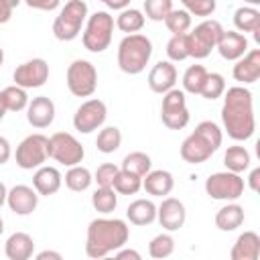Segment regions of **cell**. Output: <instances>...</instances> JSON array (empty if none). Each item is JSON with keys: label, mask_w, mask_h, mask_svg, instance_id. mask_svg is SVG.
Here are the masks:
<instances>
[{"label": "cell", "mask_w": 260, "mask_h": 260, "mask_svg": "<svg viewBox=\"0 0 260 260\" xmlns=\"http://www.w3.org/2000/svg\"><path fill=\"white\" fill-rule=\"evenodd\" d=\"M221 120L228 136L234 140H248L256 130L254 120V106H252V91L236 85L225 91L223 106H221Z\"/></svg>", "instance_id": "6da1fadb"}, {"label": "cell", "mask_w": 260, "mask_h": 260, "mask_svg": "<svg viewBox=\"0 0 260 260\" xmlns=\"http://www.w3.org/2000/svg\"><path fill=\"white\" fill-rule=\"evenodd\" d=\"M130 230L124 219H110V217H98L87 225V238H85V254L89 258H104L118 248H124L128 242Z\"/></svg>", "instance_id": "7a4b0ae2"}, {"label": "cell", "mask_w": 260, "mask_h": 260, "mask_svg": "<svg viewBox=\"0 0 260 260\" xmlns=\"http://www.w3.org/2000/svg\"><path fill=\"white\" fill-rule=\"evenodd\" d=\"M221 130L215 122L205 120L197 124L195 132H191L181 144V158L191 165L205 162L219 146H221Z\"/></svg>", "instance_id": "3957f363"}, {"label": "cell", "mask_w": 260, "mask_h": 260, "mask_svg": "<svg viewBox=\"0 0 260 260\" xmlns=\"http://www.w3.org/2000/svg\"><path fill=\"white\" fill-rule=\"evenodd\" d=\"M150 55L152 43L148 37L138 32L126 35L118 45V67L128 75H136L144 71V67L150 61Z\"/></svg>", "instance_id": "277c9868"}, {"label": "cell", "mask_w": 260, "mask_h": 260, "mask_svg": "<svg viewBox=\"0 0 260 260\" xmlns=\"http://www.w3.org/2000/svg\"><path fill=\"white\" fill-rule=\"evenodd\" d=\"M87 18V4L83 0H69L53 22V35L59 41H73Z\"/></svg>", "instance_id": "5b68a950"}, {"label": "cell", "mask_w": 260, "mask_h": 260, "mask_svg": "<svg viewBox=\"0 0 260 260\" xmlns=\"http://www.w3.org/2000/svg\"><path fill=\"white\" fill-rule=\"evenodd\" d=\"M112 32H114V16H110L104 10L93 12L87 18V24H85V30L81 37L83 47L91 53H102L110 47Z\"/></svg>", "instance_id": "8992f818"}, {"label": "cell", "mask_w": 260, "mask_h": 260, "mask_svg": "<svg viewBox=\"0 0 260 260\" xmlns=\"http://www.w3.org/2000/svg\"><path fill=\"white\" fill-rule=\"evenodd\" d=\"M223 28L217 20H203L199 22L191 32H185L187 37V53L193 59H205L211 49H215Z\"/></svg>", "instance_id": "52a82bcc"}, {"label": "cell", "mask_w": 260, "mask_h": 260, "mask_svg": "<svg viewBox=\"0 0 260 260\" xmlns=\"http://www.w3.org/2000/svg\"><path fill=\"white\" fill-rule=\"evenodd\" d=\"M67 87L75 98H89L98 87V71L93 63L75 59L67 67Z\"/></svg>", "instance_id": "ba28073f"}, {"label": "cell", "mask_w": 260, "mask_h": 260, "mask_svg": "<svg viewBox=\"0 0 260 260\" xmlns=\"http://www.w3.org/2000/svg\"><path fill=\"white\" fill-rule=\"evenodd\" d=\"M205 193L211 199L236 201L244 195V179L240 177V173H232V171L213 173L205 181Z\"/></svg>", "instance_id": "9c48e42d"}, {"label": "cell", "mask_w": 260, "mask_h": 260, "mask_svg": "<svg viewBox=\"0 0 260 260\" xmlns=\"http://www.w3.org/2000/svg\"><path fill=\"white\" fill-rule=\"evenodd\" d=\"M49 156L65 167L79 165L85 156L81 142L69 132H55L49 138Z\"/></svg>", "instance_id": "30bf717a"}, {"label": "cell", "mask_w": 260, "mask_h": 260, "mask_svg": "<svg viewBox=\"0 0 260 260\" xmlns=\"http://www.w3.org/2000/svg\"><path fill=\"white\" fill-rule=\"evenodd\" d=\"M49 158V138L43 134H30L16 146V165L24 171L39 169Z\"/></svg>", "instance_id": "8fae6325"}, {"label": "cell", "mask_w": 260, "mask_h": 260, "mask_svg": "<svg viewBox=\"0 0 260 260\" xmlns=\"http://www.w3.org/2000/svg\"><path fill=\"white\" fill-rule=\"evenodd\" d=\"M160 118L162 124L171 130H181L189 124V110L185 102V91L181 89H169L162 98L160 106Z\"/></svg>", "instance_id": "7c38bea8"}, {"label": "cell", "mask_w": 260, "mask_h": 260, "mask_svg": "<svg viewBox=\"0 0 260 260\" xmlns=\"http://www.w3.org/2000/svg\"><path fill=\"white\" fill-rule=\"evenodd\" d=\"M106 116H108V110H106V104L102 100H87L83 102L75 114H73V126L77 132L81 134H89L93 130H98L104 122H106Z\"/></svg>", "instance_id": "4fadbf2b"}, {"label": "cell", "mask_w": 260, "mask_h": 260, "mask_svg": "<svg viewBox=\"0 0 260 260\" xmlns=\"http://www.w3.org/2000/svg\"><path fill=\"white\" fill-rule=\"evenodd\" d=\"M12 79L16 85L24 87V89H30V87H41L45 85V81L49 79V65L45 59L37 57V59H30L22 65H18L12 73Z\"/></svg>", "instance_id": "5bb4252c"}, {"label": "cell", "mask_w": 260, "mask_h": 260, "mask_svg": "<svg viewBox=\"0 0 260 260\" xmlns=\"http://www.w3.org/2000/svg\"><path fill=\"white\" fill-rule=\"evenodd\" d=\"M156 219L158 223L167 230V232H175L179 228H183L185 219H187V211L185 205L175 199V197H167L162 199V203L156 207Z\"/></svg>", "instance_id": "9a60e30c"}, {"label": "cell", "mask_w": 260, "mask_h": 260, "mask_svg": "<svg viewBox=\"0 0 260 260\" xmlns=\"http://www.w3.org/2000/svg\"><path fill=\"white\" fill-rule=\"evenodd\" d=\"M6 203L10 211H14L16 215H28L39 205V193L28 185H16L8 191Z\"/></svg>", "instance_id": "2e32d148"}, {"label": "cell", "mask_w": 260, "mask_h": 260, "mask_svg": "<svg viewBox=\"0 0 260 260\" xmlns=\"http://www.w3.org/2000/svg\"><path fill=\"white\" fill-rule=\"evenodd\" d=\"M26 120L35 128H47L55 120V104L47 95L32 98L26 106Z\"/></svg>", "instance_id": "e0dca14e"}, {"label": "cell", "mask_w": 260, "mask_h": 260, "mask_svg": "<svg viewBox=\"0 0 260 260\" xmlns=\"http://www.w3.org/2000/svg\"><path fill=\"white\" fill-rule=\"evenodd\" d=\"M217 51L223 59L228 61H238L242 55L248 53V39L242 32L236 30H223L219 41H217Z\"/></svg>", "instance_id": "ac0fdd59"}, {"label": "cell", "mask_w": 260, "mask_h": 260, "mask_svg": "<svg viewBox=\"0 0 260 260\" xmlns=\"http://www.w3.org/2000/svg\"><path fill=\"white\" fill-rule=\"evenodd\" d=\"M177 81V69L171 61H158L148 73V85L154 93H167Z\"/></svg>", "instance_id": "d6986e66"}, {"label": "cell", "mask_w": 260, "mask_h": 260, "mask_svg": "<svg viewBox=\"0 0 260 260\" xmlns=\"http://www.w3.org/2000/svg\"><path fill=\"white\" fill-rule=\"evenodd\" d=\"M234 79L240 83H256L260 77V49H254L238 59L234 65Z\"/></svg>", "instance_id": "ffe728a7"}, {"label": "cell", "mask_w": 260, "mask_h": 260, "mask_svg": "<svg viewBox=\"0 0 260 260\" xmlns=\"http://www.w3.org/2000/svg\"><path fill=\"white\" fill-rule=\"evenodd\" d=\"M61 173L55 169V167H39L37 173L32 175V187L39 195H55L59 189H61Z\"/></svg>", "instance_id": "44dd1931"}, {"label": "cell", "mask_w": 260, "mask_h": 260, "mask_svg": "<svg viewBox=\"0 0 260 260\" xmlns=\"http://www.w3.org/2000/svg\"><path fill=\"white\" fill-rule=\"evenodd\" d=\"M232 260H258L260 258V236L256 232H244L238 236L232 252Z\"/></svg>", "instance_id": "7402d4cb"}, {"label": "cell", "mask_w": 260, "mask_h": 260, "mask_svg": "<svg viewBox=\"0 0 260 260\" xmlns=\"http://www.w3.org/2000/svg\"><path fill=\"white\" fill-rule=\"evenodd\" d=\"M173 185H175V179L169 171H148L144 177H142V189L148 193V195H154V197H165L173 191Z\"/></svg>", "instance_id": "603a6c76"}, {"label": "cell", "mask_w": 260, "mask_h": 260, "mask_svg": "<svg viewBox=\"0 0 260 260\" xmlns=\"http://www.w3.org/2000/svg\"><path fill=\"white\" fill-rule=\"evenodd\" d=\"M4 252L8 260H28L35 252V240L24 232H16L6 240Z\"/></svg>", "instance_id": "cb8c5ba5"}, {"label": "cell", "mask_w": 260, "mask_h": 260, "mask_svg": "<svg viewBox=\"0 0 260 260\" xmlns=\"http://www.w3.org/2000/svg\"><path fill=\"white\" fill-rule=\"evenodd\" d=\"M126 217L134 225H148L156 219V205L150 199H136L128 205Z\"/></svg>", "instance_id": "d4e9b609"}, {"label": "cell", "mask_w": 260, "mask_h": 260, "mask_svg": "<svg viewBox=\"0 0 260 260\" xmlns=\"http://www.w3.org/2000/svg\"><path fill=\"white\" fill-rule=\"evenodd\" d=\"M234 24L240 32H254L256 41H260V12L254 6H240L234 12Z\"/></svg>", "instance_id": "484cf974"}, {"label": "cell", "mask_w": 260, "mask_h": 260, "mask_svg": "<svg viewBox=\"0 0 260 260\" xmlns=\"http://www.w3.org/2000/svg\"><path fill=\"white\" fill-rule=\"evenodd\" d=\"M244 223V207L238 203H228L215 213V225L221 232H232Z\"/></svg>", "instance_id": "4316f807"}, {"label": "cell", "mask_w": 260, "mask_h": 260, "mask_svg": "<svg viewBox=\"0 0 260 260\" xmlns=\"http://www.w3.org/2000/svg\"><path fill=\"white\" fill-rule=\"evenodd\" d=\"M223 165L232 173H244L250 167V152L244 146H230L223 154Z\"/></svg>", "instance_id": "83f0119b"}, {"label": "cell", "mask_w": 260, "mask_h": 260, "mask_svg": "<svg viewBox=\"0 0 260 260\" xmlns=\"http://www.w3.org/2000/svg\"><path fill=\"white\" fill-rule=\"evenodd\" d=\"M2 102L6 106L8 112H20L28 106V95H26V89L20 87V85H8L2 89Z\"/></svg>", "instance_id": "f1b7e54d"}, {"label": "cell", "mask_w": 260, "mask_h": 260, "mask_svg": "<svg viewBox=\"0 0 260 260\" xmlns=\"http://www.w3.org/2000/svg\"><path fill=\"white\" fill-rule=\"evenodd\" d=\"M116 26L122 32H128V35L138 32L144 26V14L136 8H124L116 18Z\"/></svg>", "instance_id": "f546056e"}, {"label": "cell", "mask_w": 260, "mask_h": 260, "mask_svg": "<svg viewBox=\"0 0 260 260\" xmlns=\"http://www.w3.org/2000/svg\"><path fill=\"white\" fill-rule=\"evenodd\" d=\"M120 144H122V132H120L116 126H108V128L100 130V134H98V138H95V146H98V150L104 152V154L116 152V150L120 148Z\"/></svg>", "instance_id": "4dcf8cb0"}, {"label": "cell", "mask_w": 260, "mask_h": 260, "mask_svg": "<svg viewBox=\"0 0 260 260\" xmlns=\"http://www.w3.org/2000/svg\"><path fill=\"white\" fill-rule=\"evenodd\" d=\"M91 205L100 213H112L118 205V195L114 187H98L91 195Z\"/></svg>", "instance_id": "1f68e13d"}, {"label": "cell", "mask_w": 260, "mask_h": 260, "mask_svg": "<svg viewBox=\"0 0 260 260\" xmlns=\"http://www.w3.org/2000/svg\"><path fill=\"white\" fill-rule=\"evenodd\" d=\"M150 156L146 154V152H140V150H136V152H130V154H126L124 156V160H122V171H128V173H132V175H138V177H144L148 171H150Z\"/></svg>", "instance_id": "d6a6232c"}, {"label": "cell", "mask_w": 260, "mask_h": 260, "mask_svg": "<svg viewBox=\"0 0 260 260\" xmlns=\"http://www.w3.org/2000/svg\"><path fill=\"white\" fill-rule=\"evenodd\" d=\"M91 173L85 169V167H79V165H73L67 173H65V185L71 189V191H85L89 185H91Z\"/></svg>", "instance_id": "836d02e7"}, {"label": "cell", "mask_w": 260, "mask_h": 260, "mask_svg": "<svg viewBox=\"0 0 260 260\" xmlns=\"http://www.w3.org/2000/svg\"><path fill=\"white\" fill-rule=\"evenodd\" d=\"M112 187H114V191H118L122 195H136L142 189V177L120 169V173L116 175V181H114Z\"/></svg>", "instance_id": "e575fe53"}, {"label": "cell", "mask_w": 260, "mask_h": 260, "mask_svg": "<svg viewBox=\"0 0 260 260\" xmlns=\"http://www.w3.org/2000/svg\"><path fill=\"white\" fill-rule=\"evenodd\" d=\"M205 77H207V69L203 65H191L183 75V89L189 93H199Z\"/></svg>", "instance_id": "d590c367"}, {"label": "cell", "mask_w": 260, "mask_h": 260, "mask_svg": "<svg viewBox=\"0 0 260 260\" xmlns=\"http://www.w3.org/2000/svg\"><path fill=\"white\" fill-rule=\"evenodd\" d=\"M165 24L167 28L173 32V35H185L189 28H191V14L187 10H171L165 18Z\"/></svg>", "instance_id": "8d00e7d4"}, {"label": "cell", "mask_w": 260, "mask_h": 260, "mask_svg": "<svg viewBox=\"0 0 260 260\" xmlns=\"http://www.w3.org/2000/svg\"><path fill=\"white\" fill-rule=\"evenodd\" d=\"M173 250H175V240L171 234H158L148 244V254L152 258H167L173 254Z\"/></svg>", "instance_id": "74e56055"}, {"label": "cell", "mask_w": 260, "mask_h": 260, "mask_svg": "<svg viewBox=\"0 0 260 260\" xmlns=\"http://www.w3.org/2000/svg\"><path fill=\"white\" fill-rule=\"evenodd\" d=\"M223 91H225L223 75H219V73H207V77H205V81H203V87H201L199 95H203L205 100H217Z\"/></svg>", "instance_id": "f35d334b"}, {"label": "cell", "mask_w": 260, "mask_h": 260, "mask_svg": "<svg viewBox=\"0 0 260 260\" xmlns=\"http://www.w3.org/2000/svg\"><path fill=\"white\" fill-rule=\"evenodd\" d=\"M173 10V0H144V12L150 20H165L167 14Z\"/></svg>", "instance_id": "ab89813d"}, {"label": "cell", "mask_w": 260, "mask_h": 260, "mask_svg": "<svg viewBox=\"0 0 260 260\" xmlns=\"http://www.w3.org/2000/svg\"><path fill=\"white\" fill-rule=\"evenodd\" d=\"M167 55L171 61H183L189 57L187 53V37L185 35H173L167 43Z\"/></svg>", "instance_id": "60d3db41"}, {"label": "cell", "mask_w": 260, "mask_h": 260, "mask_svg": "<svg viewBox=\"0 0 260 260\" xmlns=\"http://www.w3.org/2000/svg\"><path fill=\"white\" fill-rule=\"evenodd\" d=\"M118 173H120V167H116V165H112V162H104V165L98 167L93 181L98 183V187H112Z\"/></svg>", "instance_id": "b9f144b4"}, {"label": "cell", "mask_w": 260, "mask_h": 260, "mask_svg": "<svg viewBox=\"0 0 260 260\" xmlns=\"http://www.w3.org/2000/svg\"><path fill=\"white\" fill-rule=\"evenodd\" d=\"M185 10L195 16H211L215 12V0H181Z\"/></svg>", "instance_id": "7bdbcfd3"}, {"label": "cell", "mask_w": 260, "mask_h": 260, "mask_svg": "<svg viewBox=\"0 0 260 260\" xmlns=\"http://www.w3.org/2000/svg\"><path fill=\"white\" fill-rule=\"evenodd\" d=\"M24 2H26L28 8H35V10H47V12L55 10V8L61 4V0H24Z\"/></svg>", "instance_id": "ee69618b"}, {"label": "cell", "mask_w": 260, "mask_h": 260, "mask_svg": "<svg viewBox=\"0 0 260 260\" xmlns=\"http://www.w3.org/2000/svg\"><path fill=\"white\" fill-rule=\"evenodd\" d=\"M10 154H12V150H10V142H8L4 136H0V165L8 162Z\"/></svg>", "instance_id": "f6af8a7d"}, {"label": "cell", "mask_w": 260, "mask_h": 260, "mask_svg": "<svg viewBox=\"0 0 260 260\" xmlns=\"http://www.w3.org/2000/svg\"><path fill=\"white\" fill-rule=\"evenodd\" d=\"M12 6H10V2L8 0H0V24H4V22H8L10 20V16H12Z\"/></svg>", "instance_id": "bcb514c9"}, {"label": "cell", "mask_w": 260, "mask_h": 260, "mask_svg": "<svg viewBox=\"0 0 260 260\" xmlns=\"http://www.w3.org/2000/svg\"><path fill=\"white\" fill-rule=\"evenodd\" d=\"M116 258H118V260H126V258H130V260H140V254H138L136 250H122V248H118V250H116Z\"/></svg>", "instance_id": "7dc6e473"}, {"label": "cell", "mask_w": 260, "mask_h": 260, "mask_svg": "<svg viewBox=\"0 0 260 260\" xmlns=\"http://www.w3.org/2000/svg\"><path fill=\"white\" fill-rule=\"evenodd\" d=\"M258 181H260V169H254L252 173H250V177H248V185H250V189L252 191H258Z\"/></svg>", "instance_id": "c3c4849f"}, {"label": "cell", "mask_w": 260, "mask_h": 260, "mask_svg": "<svg viewBox=\"0 0 260 260\" xmlns=\"http://www.w3.org/2000/svg\"><path fill=\"white\" fill-rule=\"evenodd\" d=\"M104 4H108L112 10H124L130 4V0H106Z\"/></svg>", "instance_id": "681fc988"}, {"label": "cell", "mask_w": 260, "mask_h": 260, "mask_svg": "<svg viewBox=\"0 0 260 260\" xmlns=\"http://www.w3.org/2000/svg\"><path fill=\"white\" fill-rule=\"evenodd\" d=\"M47 258L61 260V254H59V252H51V250H45V252H39V254H37V260H47Z\"/></svg>", "instance_id": "f907efd6"}, {"label": "cell", "mask_w": 260, "mask_h": 260, "mask_svg": "<svg viewBox=\"0 0 260 260\" xmlns=\"http://www.w3.org/2000/svg\"><path fill=\"white\" fill-rule=\"evenodd\" d=\"M6 195H8V191H6V185L0 181V207L6 203Z\"/></svg>", "instance_id": "816d5d0a"}, {"label": "cell", "mask_w": 260, "mask_h": 260, "mask_svg": "<svg viewBox=\"0 0 260 260\" xmlns=\"http://www.w3.org/2000/svg\"><path fill=\"white\" fill-rule=\"evenodd\" d=\"M8 110H6V106H4V102H2V91H0V122L4 120V114H6Z\"/></svg>", "instance_id": "f5cc1de1"}, {"label": "cell", "mask_w": 260, "mask_h": 260, "mask_svg": "<svg viewBox=\"0 0 260 260\" xmlns=\"http://www.w3.org/2000/svg\"><path fill=\"white\" fill-rule=\"evenodd\" d=\"M8 2H10V6H12V8H16V6L20 4V0H8Z\"/></svg>", "instance_id": "db71d44e"}, {"label": "cell", "mask_w": 260, "mask_h": 260, "mask_svg": "<svg viewBox=\"0 0 260 260\" xmlns=\"http://www.w3.org/2000/svg\"><path fill=\"white\" fill-rule=\"evenodd\" d=\"M244 2H248V4H252V6H256V4H260V0H244Z\"/></svg>", "instance_id": "11a10c76"}, {"label": "cell", "mask_w": 260, "mask_h": 260, "mask_svg": "<svg viewBox=\"0 0 260 260\" xmlns=\"http://www.w3.org/2000/svg\"><path fill=\"white\" fill-rule=\"evenodd\" d=\"M2 61H4V49L0 47V65H2Z\"/></svg>", "instance_id": "9f6ffc18"}, {"label": "cell", "mask_w": 260, "mask_h": 260, "mask_svg": "<svg viewBox=\"0 0 260 260\" xmlns=\"http://www.w3.org/2000/svg\"><path fill=\"white\" fill-rule=\"evenodd\" d=\"M2 232H4V221H2V217H0V236H2Z\"/></svg>", "instance_id": "6f0895ef"}, {"label": "cell", "mask_w": 260, "mask_h": 260, "mask_svg": "<svg viewBox=\"0 0 260 260\" xmlns=\"http://www.w3.org/2000/svg\"><path fill=\"white\" fill-rule=\"evenodd\" d=\"M100 2H106V0H100Z\"/></svg>", "instance_id": "680465c9"}]
</instances>
